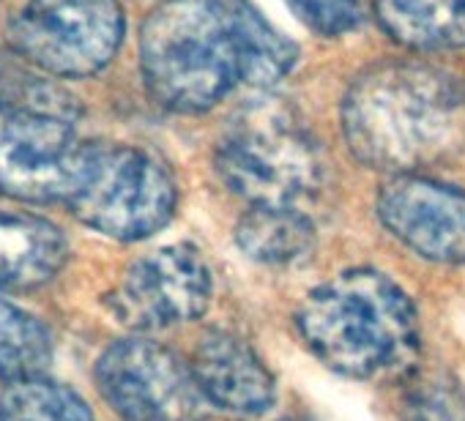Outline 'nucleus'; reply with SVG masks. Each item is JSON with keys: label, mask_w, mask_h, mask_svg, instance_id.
<instances>
[{"label": "nucleus", "mask_w": 465, "mask_h": 421, "mask_svg": "<svg viewBox=\"0 0 465 421\" xmlns=\"http://www.w3.org/2000/svg\"><path fill=\"white\" fill-rule=\"evenodd\" d=\"M299 50L250 0H159L143 23L140 66L167 110L197 115L236 88H272Z\"/></svg>", "instance_id": "obj_1"}, {"label": "nucleus", "mask_w": 465, "mask_h": 421, "mask_svg": "<svg viewBox=\"0 0 465 421\" xmlns=\"http://www.w3.org/2000/svg\"><path fill=\"white\" fill-rule=\"evenodd\" d=\"M465 110V85L427 61H383L361 72L342 99L351 153L397 175L440 156Z\"/></svg>", "instance_id": "obj_2"}, {"label": "nucleus", "mask_w": 465, "mask_h": 421, "mask_svg": "<svg viewBox=\"0 0 465 421\" xmlns=\"http://www.w3.org/2000/svg\"><path fill=\"white\" fill-rule=\"evenodd\" d=\"M296 326L321 364L356 380L397 372L413 358L419 342L411 296L372 269L337 274L310 290Z\"/></svg>", "instance_id": "obj_3"}, {"label": "nucleus", "mask_w": 465, "mask_h": 421, "mask_svg": "<svg viewBox=\"0 0 465 421\" xmlns=\"http://www.w3.org/2000/svg\"><path fill=\"white\" fill-rule=\"evenodd\" d=\"M222 183L250 205L299 208L323 186L318 142L282 104H255L222 134L213 153Z\"/></svg>", "instance_id": "obj_4"}, {"label": "nucleus", "mask_w": 465, "mask_h": 421, "mask_svg": "<svg viewBox=\"0 0 465 421\" xmlns=\"http://www.w3.org/2000/svg\"><path fill=\"white\" fill-rule=\"evenodd\" d=\"M175 202V181L153 153L113 142H85L66 197L83 225L118 241H140L162 230Z\"/></svg>", "instance_id": "obj_5"}, {"label": "nucleus", "mask_w": 465, "mask_h": 421, "mask_svg": "<svg viewBox=\"0 0 465 421\" xmlns=\"http://www.w3.org/2000/svg\"><path fill=\"white\" fill-rule=\"evenodd\" d=\"M85 142L66 104L0 102V194L23 202H66Z\"/></svg>", "instance_id": "obj_6"}, {"label": "nucleus", "mask_w": 465, "mask_h": 421, "mask_svg": "<svg viewBox=\"0 0 465 421\" xmlns=\"http://www.w3.org/2000/svg\"><path fill=\"white\" fill-rule=\"evenodd\" d=\"M94 377L104 402L124 421H203L211 407L192 364L143 337L104 348Z\"/></svg>", "instance_id": "obj_7"}, {"label": "nucleus", "mask_w": 465, "mask_h": 421, "mask_svg": "<svg viewBox=\"0 0 465 421\" xmlns=\"http://www.w3.org/2000/svg\"><path fill=\"white\" fill-rule=\"evenodd\" d=\"M124 39L118 0H28L12 23L23 58L55 77L102 72Z\"/></svg>", "instance_id": "obj_8"}, {"label": "nucleus", "mask_w": 465, "mask_h": 421, "mask_svg": "<svg viewBox=\"0 0 465 421\" xmlns=\"http://www.w3.org/2000/svg\"><path fill=\"white\" fill-rule=\"evenodd\" d=\"M213 282L203 252L192 244L162 247L134 260L107 304L134 331H162L205 315Z\"/></svg>", "instance_id": "obj_9"}, {"label": "nucleus", "mask_w": 465, "mask_h": 421, "mask_svg": "<svg viewBox=\"0 0 465 421\" xmlns=\"http://www.w3.org/2000/svg\"><path fill=\"white\" fill-rule=\"evenodd\" d=\"M378 217L419 258L465 263V191L402 172L381 189Z\"/></svg>", "instance_id": "obj_10"}, {"label": "nucleus", "mask_w": 465, "mask_h": 421, "mask_svg": "<svg viewBox=\"0 0 465 421\" xmlns=\"http://www.w3.org/2000/svg\"><path fill=\"white\" fill-rule=\"evenodd\" d=\"M192 369L208 405L232 416H261L277 399V383L261 356L236 334L208 331L194 348Z\"/></svg>", "instance_id": "obj_11"}, {"label": "nucleus", "mask_w": 465, "mask_h": 421, "mask_svg": "<svg viewBox=\"0 0 465 421\" xmlns=\"http://www.w3.org/2000/svg\"><path fill=\"white\" fill-rule=\"evenodd\" d=\"M69 255L64 233L47 220L0 210V290H34L58 277Z\"/></svg>", "instance_id": "obj_12"}, {"label": "nucleus", "mask_w": 465, "mask_h": 421, "mask_svg": "<svg viewBox=\"0 0 465 421\" xmlns=\"http://www.w3.org/2000/svg\"><path fill=\"white\" fill-rule=\"evenodd\" d=\"M239 250L263 266H296L315 250V228L299 208L252 205L236 228Z\"/></svg>", "instance_id": "obj_13"}, {"label": "nucleus", "mask_w": 465, "mask_h": 421, "mask_svg": "<svg viewBox=\"0 0 465 421\" xmlns=\"http://www.w3.org/2000/svg\"><path fill=\"white\" fill-rule=\"evenodd\" d=\"M391 39L413 50L465 47V0H375Z\"/></svg>", "instance_id": "obj_14"}, {"label": "nucleus", "mask_w": 465, "mask_h": 421, "mask_svg": "<svg viewBox=\"0 0 465 421\" xmlns=\"http://www.w3.org/2000/svg\"><path fill=\"white\" fill-rule=\"evenodd\" d=\"M0 421H94L88 402L47 375L0 377Z\"/></svg>", "instance_id": "obj_15"}, {"label": "nucleus", "mask_w": 465, "mask_h": 421, "mask_svg": "<svg viewBox=\"0 0 465 421\" xmlns=\"http://www.w3.org/2000/svg\"><path fill=\"white\" fill-rule=\"evenodd\" d=\"M53 339L42 320L0 299V375H47Z\"/></svg>", "instance_id": "obj_16"}, {"label": "nucleus", "mask_w": 465, "mask_h": 421, "mask_svg": "<svg viewBox=\"0 0 465 421\" xmlns=\"http://www.w3.org/2000/svg\"><path fill=\"white\" fill-rule=\"evenodd\" d=\"M285 4L318 36H342L359 23V0H285Z\"/></svg>", "instance_id": "obj_17"}, {"label": "nucleus", "mask_w": 465, "mask_h": 421, "mask_svg": "<svg viewBox=\"0 0 465 421\" xmlns=\"http://www.w3.org/2000/svg\"><path fill=\"white\" fill-rule=\"evenodd\" d=\"M416 421H465V405L438 383H427V388L416 391L413 399Z\"/></svg>", "instance_id": "obj_18"}, {"label": "nucleus", "mask_w": 465, "mask_h": 421, "mask_svg": "<svg viewBox=\"0 0 465 421\" xmlns=\"http://www.w3.org/2000/svg\"><path fill=\"white\" fill-rule=\"evenodd\" d=\"M285 421H310V418H285Z\"/></svg>", "instance_id": "obj_19"}]
</instances>
